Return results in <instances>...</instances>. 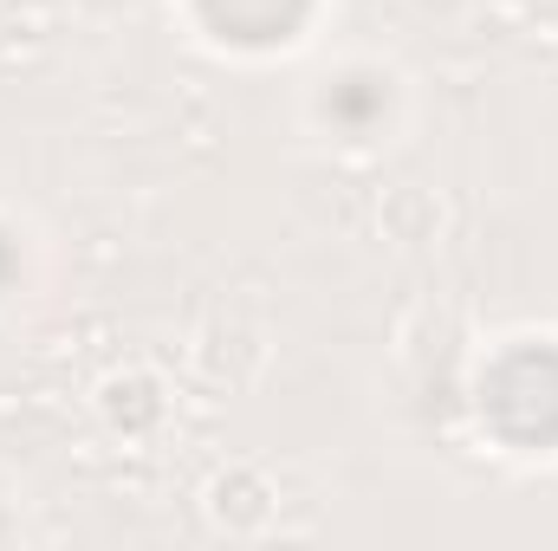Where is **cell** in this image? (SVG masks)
<instances>
[{
	"instance_id": "cell-1",
	"label": "cell",
	"mask_w": 558,
	"mask_h": 551,
	"mask_svg": "<svg viewBox=\"0 0 558 551\" xmlns=\"http://www.w3.org/2000/svg\"><path fill=\"white\" fill-rule=\"evenodd\" d=\"M215 7V20L221 26H234L241 39H274L292 26V13H299V0H208Z\"/></svg>"
}]
</instances>
